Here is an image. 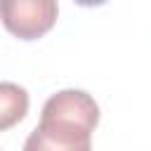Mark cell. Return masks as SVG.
I'll return each instance as SVG.
<instances>
[{
    "instance_id": "obj_1",
    "label": "cell",
    "mask_w": 151,
    "mask_h": 151,
    "mask_svg": "<svg viewBox=\"0 0 151 151\" xmlns=\"http://www.w3.org/2000/svg\"><path fill=\"white\" fill-rule=\"evenodd\" d=\"M97 123L99 106L85 90H61L45 101L24 151H92Z\"/></svg>"
},
{
    "instance_id": "obj_2",
    "label": "cell",
    "mask_w": 151,
    "mask_h": 151,
    "mask_svg": "<svg viewBox=\"0 0 151 151\" xmlns=\"http://www.w3.org/2000/svg\"><path fill=\"white\" fill-rule=\"evenodd\" d=\"M2 24L19 40H38L54 24L59 14L57 0H0Z\"/></svg>"
},
{
    "instance_id": "obj_3",
    "label": "cell",
    "mask_w": 151,
    "mask_h": 151,
    "mask_svg": "<svg viewBox=\"0 0 151 151\" xmlns=\"http://www.w3.org/2000/svg\"><path fill=\"white\" fill-rule=\"evenodd\" d=\"M28 111V94L24 87L14 83H2L0 85V127L7 130L17 120H21Z\"/></svg>"
},
{
    "instance_id": "obj_4",
    "label": "cell",
    "mask_w": 151,
    "mask_h": 151,
    "mask_svg": "<svg viewBox=\"0 0 151 151\" xmlns=\"http://www.w3.org/2000/svg\"><path fill=\"white\" fill-rule=\"evenodd\" d=\"M76 5H80V7H99V5H104L106 0H73Z\"/></svg>"
}]
</instances>
